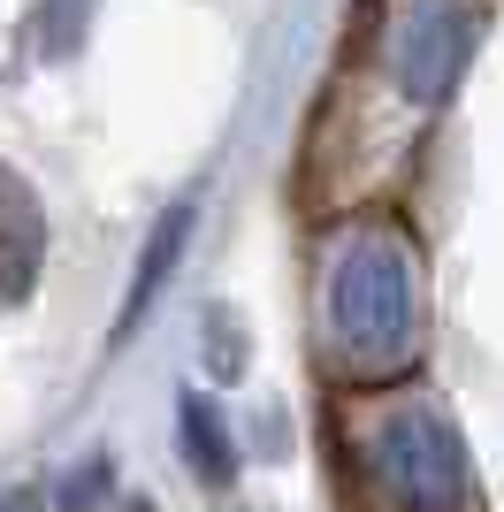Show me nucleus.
<instances>
[{
  "label": "nucleus",
  "instance_id": "obj_1",
  "mask_svg": "<svg viewBox=\"0 0 504 512\" xmlns=\"http://www.w3.org/2000/svg\"><path fill=\"white\" fill-rule=\"evenodd\" d=\"M329 321L344 352L367 367H398L413 352V268H405L398 237H352L344 260H336V283H329Z\"/></svg>",
  "mask_w": 504,
  "mask_h": 512
},
{
  "label": "nucleus",
  "instance_id": "obj_2",
  "mask_svg": "<svg viewBox=\"0 0 504 512\" xmlns=\"http://www.w3.org/2000/svg\"><path fill=\"white\" fill-rule=\"evenodd\" d=\"M375 474L405 512H459L466 505V451L451 421L428 406H405L375 436Z\"/></svg>",
  "mask_w": 504,
  "mask_h": 512
},
{
  "label": "nucleus",
  "instance_id": "obj_3",
  "mask_svg": "<svg viewBox=\"0 0 504 512\" xmlns=\"http://www.w3.org/2000/svg\"><path fill=\"white\" fill-rule=\"evenodd\" d=\"M474 31L482 16L466 0H405L398 16V46H390V69H398V92L413 107H436L443 92L459 85L466 54H474Z\"/></svg>",
  "mask_w": 504,
  "mask_h": 512
},
{
  "label": "nucleus",
  "instance_id": "obj_4",
  "mask_svg": "<svg viewBox=\"0 0 504 512\" xmlns=\"http://www.w3.org/2000/svg\"><path fill=\"white\" fill-rule=\"evenodd\" d=\"M184 451L207 467V482H230V467H237L230 428H222V406H214V398H199V390H184Z\"/></svg>",
  "mask_w": 504,
  "mask_h": 512
},
{
  "label": "nucleus",
  "instance_id": "obj_5",
  "mask_svg": "<svg viewBox=\"0 0 504 512\" xmlns=\"http://www.w3.org/2000/svg\"><path fill=\"white\" fill-rule=\"evenodd\" d=\"M184 237H191V207H168V214H161V230H153V245H146V260H138V291H130V321H138L153 299H161V276L176 268Z\"/></svg>",
  "mask_w": 504,
  "mask_h": 512
},
{
  "label": "nucleus",
  "instance_id": "obj_6",
  "mask_svg": "<svg viewBox=\"0 0 504 512\" xmlns=\"http://www.w3.org/2000/svg\"><path fill=\"white\" fill-rule=\"evenodd\" d=\"M16 512H23V505H16Z\"/></svg>",
  "mask_w": 504,
  "mask_h": 512
}]
</instances>
